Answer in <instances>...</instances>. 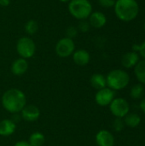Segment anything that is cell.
<instances>
[{
    "label": "cell",
    "instance_id": "obj_1",
    "mask_svg": "<svg viewBox=\"0 0 145 146\" xmlns=\"http://www.w3.org/2000/svg\"><path fill=\"white\" fill-rule=\"evenodd\" d=\"M1 102L5 110L11 114H19L26 106V98L22 91L11 88L3 93Z\"/></svg>",
    "mask_w": 145,
    "mask_h": 146
},
{
    "label": "cell",
    "instance_id": "obj_2",
    "mask_svg": "<svg viewBox=\"0 0 145 146\" xmlns=\"http://www.w3.org/2000/svg\"><path fill=\"white\" fill-rule=\"evenodd\" d=\"M114 9L117 18L124 22L132 21L139 13V5L136 0H116Z\"/></svg>",
    "mask_w": 145,
    "mask_h": 146
},
{
    "label": "cell",
    "instance_id": "obj_3",
    "mask_svg": "<svg viewBox=\"0 0 145 146\" xmlns=\"http://www.w3.org/2000/svg\"><path fill=\"white\" fill-rule=\"evenodd\" d=\"M107 86L113 91H119L126 88L130 82L128 73L123 69L111 70L106 76Z\"/></svg>",
    "mask_w": 145,
    "mask_h": 146
},
{
    "label": "cell",
    "instance_id": "obj_4",
    "mask_svg": "<svg viewBox=\"0 0 145 146\" xmlns=\"http://www.w3.org/2000/svg\"><path fill=\"white\" fill-rule=\"evenodd\" d=\"M68 11L77 20H86L92 13V5L89 0H71L68 2Z\"/></svg>",
    "mask_w": 145,
    "mask_h": 146
},
{
    "label": "cell",
    "instance_id": "obj_5",
    "mask_svg": "<svg viewBox=\"0 0 145 146\" xmlns=\"http://www.w3.org/2000/svg\"><path fill=\"white\" fill-rule=\"evenodd\" d=\"M16 51L20 57L29 59L35 54L36 44L30 37L23 36L20 38L16 42Z\"/></svg>",
    "mask_w": 145,
    "mask_h": 146
},
{
    "label": "cell",
    "instance_id": "obj_6",
    "mask_svg": "<svg viewBox=\"0 0 145 146\" xmlns=\"http://www.w3.org/2000/svg\"><path fill=\"white\" fill-rule=\"evenodd\" d=\"M56 53L62 58H66L73 55L75 50V44L73 39L64 37L59 39L55 47Z\"/></svg>",
    "mask_w": 145,
    "mask_h": 146
},
{
    "label": "cell",
    "instance_id": "obj_7",
    "mask_svg": "<svg viewBox=\"0 0 145 146\" xmlns=\"http://www.w3.org/2000/svg\"><path fill=\"white\" fill-rule=\"evenodd\" d=\"M109 110L116 118H124L130 111V105L125 98H116L109 104Z\"/></svg>",
    "mask_w": 145,
    "mask_h": 146
},
{
    "label": "cell",
    "instance_id": "obj_8",
    "mask_svg": "<svg viewBox=\"0 0 145 146\" xmlns=\"http://www.w3.org/2000/svg\"><path fill=\"white\" fill-rule=\"evenodd\" d=\"M115 98V91L109 87L103 88L98 90L95 95V101L96 103L102 107L108 106L111 104V102Z\"/></svg>",
    "mask_w": 145,
    "mask_h": 146
},
{
    "label": "cell",
    "instance_id": "obj_9",
    "mask_svg": "<svg viewBox=\"0 0 145 146\" xmlns=\"http://www.w3.org/2000/svg\"><path fill=\"white\" fill-rule=\"evenodd\" d=\"M21 117L28 122L36 121L39 116H40V110L39 109L33 105V104H26V106L22 109V110L20 112Z\"/></svg>",
    "mask_w": 145,
    "mask_h": 146
},
{
    "label": "cell",
    "instance_id": "obj_10",
    "mask_svg": "<svg viewBox=\"0 0 145 146\" xmlns=\"http://www.w3.org/2000/svg\"><path fill=\"white\" fill-rule=\"evenodd\" d=\"M96 143L98 146H114L115 137L108 130H100L96 135Z\"/></svg>",
    "mask_w": 145,
    "mask_h": 146
},
{
    "label": "cell",
    "instance_id": "obj_11",
    "mask_svg": "<svg viewBox=\"0 0 145 146\" xmlns=\"http://www.w3.org/2000/svg\"><path fill=\"white\" fill-rule=\"evenodd\" d=\"M88 21L91 27L94 28H102L107 23V17L106 15L101 11H92V13L88 17Z\"/></svg>",
    "mask_w": 145,
    "mask_h": 146
},
{
    "label": "cell",
    "instance_id": "obj_12",
    "mask_svg": "<svg viewBox=\"0 0 145 146\" xmlns=\"http://www.w3.org/2000/svg\"><path fill=\"white\" fill-rule=\"evenodd\" d=\"M139 61H140L139 54L132 50L126 52L121 57V64L126 68H134Z\"/></svg>",
    "mask_w": 145,
    "mask_h": 146
},
{
    "label": "cell",
    "instance_id": "obj_13",
    "mask_svg": "<svg viewBox=\"0 0 145 146\" xmlns=\"http://www.w3.org/2000/svg\"><path fill=\"white\" fill-rule=\"evenodd\" d=\"M11 72L14 75L21 76L23 75L28 69V62L26 59L24 58H18L15 60L11 64Z\"/></svg>",
    "mask_w": 145,
    "mask_h": 146
},
{
    "label": "cell",
    "instance_id": "obj_14",
    "mask_svg": "<svg viewBox=\"0 0 145 146\" xmlns=\"http://www.w3.org/2000/svg\"><path fill=\"white\" fill-rule=\"evenodd\" d=\"M73 60L75 64L79 66H86L91 60L90 53L84 49L74 50L73 53Z\"/></svg>",
    "mask_w": 145,
    "mask_h": 146
},
{
    "label": "cell",
    "instance_id": "obj_15",
    "mask_svg": "<svg viewBox=\"0 0 145 146\" xmlns=\"http://www.w3.org/2000/svg\"><path fill=\"white\" fill-rule=\"evenodd\" d=\"M16 129V124L9 119H4L0 121V135L8 137L12 135Z\"/></svg>",
    "mask_w": 145,
    "mask_h": 146
},
{
    "label": "cell",
    "instance_id": "obj_16",
    "mask_svg": "<svg viewBox=\"0 0 145 146\" xmlns=\"http://www.w3.org/2000/svg\"><path fill=\"white\" fill-rule=\"evenodd\" d=\"M90 83L93 88L96 90H101L107 86L106 77L102 74H94L91 75L90 79Z\"/></svg>",
    "mask_w": 145,
    "mask_h": 146
},
{
    "label": "cell",
    "instance_id": "obj_17",
    "mask_svg": "<svg viewBox=\"0 0 145 146\" xmlns=\"http://www.w3.org/2000/svg\"><path fill=\"white\" fill-rule=\"evenodd\" d=\"M123 121H124L125 126H127L128 127H131V128H135L140 125L141 117L136 113H131V114L128 113L124 117Z\"/></svg>",
    "mask_w": 145,
    "mask_h": 146
},
{
    "label": "cell",
    "instance_id": "obj_18",
    "mask_svg": "<svg viewBox=\"0 0 145 146\" xmlns=\"http://www.w3.org/2000/svg\"><path fill=\"white\" fill-rule=\"evenodd\" d=\"M134 73L136 78L140 82V84L145 85V60L143 59L138 62L134 67Z\"/></svg>",
    "mask_w": 145,
    "mask_h": 146
},
{
    "label": "cell",
    "instance_id": "obj_19",
    "mask_svg": "<svg viewBox=\"0 0 145 146\" xmlns=\"http://www.w3.org/2000/svg\"><path fill=\"white\" fill-rule=\"evenodd\" d=\"M45 141L44 135L39 132H35L32 133L29 137L28 143L31 146H42Z\"/></svg>",
    "mask_w": 145,
    "mask_h": 146
},
{
    "label": "cell",
    "instance_id": "obj_20",
    "mask_svg": "<svg viewBox=\"0 0 145 146\" xmlns=\"http://www.w3.org/2000/svg\"><path fill=\"white\" fill-rule=\"evenodd\" d=\"M144 93V88L142 84H136L134 85L130 91V97L134 100H138L142 98Z\"/></svg>",
    "mask_w": 145,
    "mask_h": 146
},
{
    "label": "cell",
    "instance_id": "obj_21",
    "mask_svg": "<svg viewBox=\"0 0 145 146\" xmlns=\"http://www.w3.org/2000/svg\"><path fill=\"white\" fill-rule=\"evenodd\" d=\"M24 29H25V32L28 35H33L37 33V31L38 29V25L36 21L29 20L26 22V24L24 26Z\"/></svg>",
    "mask_w": 145,
    "mask_h": 146
},
{
    "label": "cell",
    "instance_id": "obj_22",
    "mask_svg": "<svg viewBox=\"0 0 145 146\" xmlns=\"http://www.w3.org/2000/svg\"><path fill=\"white\" fill-rule=\"evenodd\" d=\"M77 28H78L79 32H81V33H87V32H89V30L91 29V25H90V23H89L88 21H86V20H82V21H79Z\"/></svg>",
    "mask_w": 145,
    "mask_h": 146
},
{
    "label": "cell",
    "instance_id": "obj_23",
    "mask_svg": "<svg viewBox=\"0 0 145 146\" xmlns=\"http://www.w3.org/2000/svg\"><path fill=\"white\" fill-rule=\"evenodd\" d=\"M125 127V123L122 118H116L114 121H113V129L115 132H121L123 130Z\"/></svg>",
    "mask_w": 145,
    "mask_h": 146
},
{
    "label": "cell",
    "instance_id": "obj_24",
    "mask_svg": "<svg viewBox=\"0 0 145 146\" xmlns=\"http://www.w3.org/2000/svg\"><path fill=\"white\" fill-rule=\"evenodd\" d=\"M79 33V30L77 28V27H74V26H70V27H68L67 29H66V37L69 38H75Z\"/></svg>",
    "mask_w": 145,
    "mask_h": 146
},
{
    "label": "cell",
    "instance_id": "obj_25",
    "mask_svg": "<svg viewBox=\"0 0 145 146\" xmlns=\"http://www.w3.org/2000/svg\"><path fill=\"white\" fill-rule=\"evenodd\" d=\"M116 0H98V3L106 9H109L115 6Z\"/></svg>",
    "mask_w": 145,
    "mask_h": 146
},
{
    "label": "cell",
    "instance_id": "obj_26",
    "mask_svg": "<svg viewBox=\"0 0 145 146\" xmlns=\"http://www.w3.org/2000/svg\"><path fill=\"white\" fill-rule=\"evenodd\" d=\"M138 54H139V56H141L145 60V40L140 44V46H139Z\"/></svg>",
    "mask_w": 145,
    "mask_h": 146
},
{
    "label": "cell",
    "instance_id": "obj_27",
    "mask_svg": "<svg viewBox=\"0 0 145 146\" xmlns=\"http://www.w3.org/2000/svg\"><path fill=\"white\" fill-rule=\"evenodd\" d=\"M14 146H31L27 141H19L15 144Z\"/></svg>",
    "mask_w": 145,
    "mask_h": 146
},
{
    "label": "cell",
    "instance_id": "obj_28",
    "mask_svg": "<svg viewBox=\"0 0 145 146\" xmlns=\"http://www.w3.org/2000/svg\"><path fill=\"white\" fill-rule=\"evenodd\" d=\"M9 3H10V0H0V5L3 7H6L9 5Z\"/></svg>",
    "mask_w": 145,
    "mask_h": 146
},
{
    "label": "cell",
    "instance_id": "obj_29",
    "mask_svg": "<svg viewBox=\"0 0 145 146\" xmlns=\"http://www.w3.org/2000/svg\"><path fill=\"white\" fill-rule=\"evenodd\" d=\"M140 109H141V110L145 114V98L142 99V101L140 103Z\"/></svg>",
    "mask_w": 145,
    "mask_h": 146
},
{
    "label": "cell",
    "instance_id": "obj_30",
    "mask_svg": "<svg viewBox=\"0 0 145 146\" xmlns=\"http://www.w3.org/2000/svg\"><path fill=\"white\" fill-rule=\"evenodd\" d=\"M59 1H61V2H62V3H68V2H70L71 0H59Z\"/></svg>",
    "mask_w": 145,
    "mask_h": 146
},
{
    "label": "cell",
    "instance_id": "obj_31",
    "mask_svg": "<svg viewBox=\"0 0 145 146\" xmlns=\"http://www.w3.org/2000/svg\"><path fill=\"white\" fill-rule=\"evenodd\" d=\"M144 30H145V22H144Z\"/></svg>",
    "mask_w": 145,
    "mask_h": 146
}]
</instances>
